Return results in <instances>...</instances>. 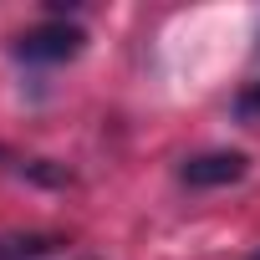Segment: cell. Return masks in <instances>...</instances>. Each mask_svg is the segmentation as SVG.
Here are the masks:
<instances>
[{
	"instance_id": "7a4b0ae2",
	"label": "cell",
	"mask_w": 260,
	"mask_h": 260,
	"mask_svg": "<svg viewBox=\"0 0 260 260\" xmlns=\"http://www.w3.org/2000/svg\"><path fill=\"white\" fill-rule=\"evenodd\" d=\"M245 169H250V158H245L240 148H214V153L189 158V164L179 169V179H184L189 189H224V184H240Z\"/></svg>"
},
{
	"instance_id": "3957f363",
	"label": "cell",
	"mask_w": 260,
	"mask_h": 260,
	"mask_svg": "<svg viewBox=\"0 0 260 260\" xmlns=\"http://www.w3.org/2000/svg\"><path fill=\"white\" fill-rule=\"evenodd\" d=\"M56 245H67L61 235H0V260H41Z\"/></svg>"
},
{
	"instance_id": "52a82bcc",
	"label": "cell",
	"mask_w": 260,
	"mask_h": 260,
	"mask_svg": "<svg viewBox=\"0 0 260 260\" xmlns=\"http://www.w3.org/2000/svg\"><path fill=\"white\" fill-rule=\"evenodd\" d=\"M0 153H6V148H0Z\"/></svg>"
},
{
	"instance_id": "8992f818",
	"label": "cell",
	"mask_w": 260,
	"mask_h": 260,
	"mask_svg": "<svg viewBox=\"0 0 260 260\" xmlns=\"http://www.w3.org/2000/svg\"><path fill=\"white\" fill-rule=\"evenodd\" d=\"M250 260H260V255H250Z\"/></svg>"
},
{
	"instance_id": "277c9868",
	"label": "cell",
	"mask_w": 260,
	"mask_h": 260,
	"mask_svg": "<svg viewBox=\"0 0 260 260\" xmlns=\"http://www.w3.org/2000/svg\"><path fill=\"white\" fill-rule=\"evenodd\" d=\"M240 112H260V87H255V92H245V97H240Z\"/></svg>"
},
{
	"instance_id": "6da1fadb",
	"label": "cell",
	"mask_w": 260,
	"mask_h": 260,
	"mask_svg": "<svg viewBox=\"0 0 260 260\" xmlns=\"http://www.w3.org/2000/svg\"><path fill=\"white\" fill-rule=\"evenodd\" d=\"M87 46V31L72 26V21H46L36 31H26L16 41V56L21 61H72L77 51Z\"/></svg>"
},
{
	"instance_id": "5b68a950",
	"label": "cell",
	"mask_w": 260,
	"mask_h": 260,
	"mask_svg": "<svg viewBox=\"0 0 260 260\" xmlns=\"http://www.w3.org/2000/svg\"><path fill=\"white\" fill-rule=\"evenodd\" d=\"M255 56H260V46H255Z\"/></svg>"
}]
</instances>
